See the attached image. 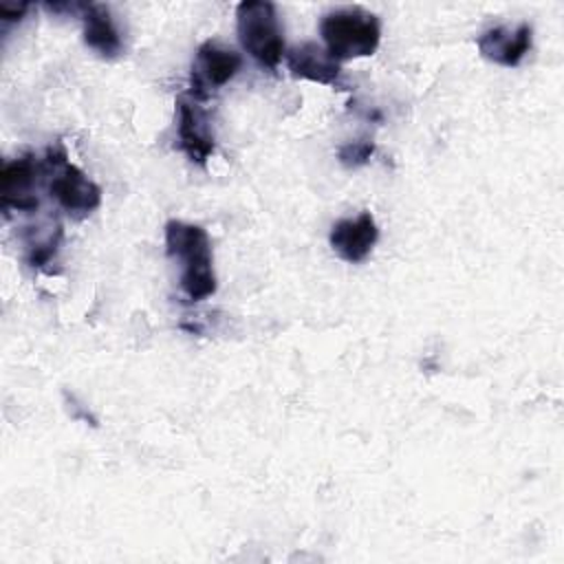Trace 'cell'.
Listing matches in <instances>:
<instances>
[{
  "instance_id": "6",
  "label": "cell",
  "mask_w": 564,
  "mask_h": 564,
  "mask_svg": "<svg viewBox=\"0 0 564 564\" xmlns=\"http://www.w3.org/2000/svg\"><path fill=\"white\" fill-rule=\"evenodd\" d=\"M46 176L44 161H37L33 154H22L9 163H4L0 174V198L2 209L18 212H35L40 205L37 187L40 178Z\"/></svg>"
},
{
  "instance_id": "9",
  "label": "cell",
  "mask_w": 564,
  "mask_h": 564,
  "mask_svg": "<svg viewBox=\"0 0 564 564\" xmlns=\"http://www.w3.org/2000/svg\"><path fill=\"white\" fill-rule=\"evenodd\" d=\"M531 24L520 22L518 26H491L478 35L476 44L485 59L513 68L531 51Z\"/></svg>"
},
{
  "instance_id": "10",
  "label": "cell",
  "mask_w": 564,
  "mask_h": 564,
  "mask_svg": "<svg viewBox=\"0 0 564 564\" xmlns=\"http://www.w3.org/2000/svg\"><path fill=\"white\" fill-rule=\"evenodd\" d=\"M284 59L293 77L315 84H335L341 70V62H337L324 46L315 42H302L289 48Z\"/></svg>"
},
{
  "instance_id": "2",
  "label": "cell",
  "mask_w": 564,
  "mask_h": 564,
  "mask_svg": "<svg viewBox=\"0 0 564 564\" xmlns=\"http://www.w3.org/2000/svg\"><path fill=\"white\" fill-rule=\"evenodd\" d=\"M319 35L324 48L337 59L368 57L381 40L379 18L361 7H341L322 15Z\"/></svg>"
},
{
  "instance_id": "3",
  "label": "cell",
  "mask_w": 564,
  "mask_h": 564,
  "mask_svg": "<svg viewBox=\"0 0 564 564\" xmlns=\"http://www.w3.org/2000/svg\"><path fill=\"white\" fill-rule=\"evenodd\" d=\"M236 29L240 46L264 68H275L284 53V35L275 4L267 0H245L236 7Z\"/></svg>"
},
{
  "instance_id": "1",
  "label": "cell",
  "mask_w": 564,
  "mask_h": 564,
  "mask_svg": "<svg viewBox=\"0 0 564 564\" xmlns=\"http://www.w3.org/2000/svg\"><path fill=\"white\" fill-rule=\"evenodd\" d=\"M165 251L181 262L178 284L189 302H200L216 293L212 242L200 225L170 220L165 225Z\"/></svg>"
},
{
  "instance_id": "11",
  "label": "cell",
  "mask_w": 564,
  "mask_h": 564,
  "mask_svg": "<svg viewBox=\"0 0 564 564\" xmlns=\"http://www.w3.org/2000/svg\"><path fill=\"white\" fill-rule=\"evenodd\" d=\"M82 22H84V44L90 51H95L99 57H106V59H115L121 55L123 40L106 4H86Z\"/></svg>"
},
{
  "instance_id": "5",
  "label": "cell",
  "mask_w": 564,
  "mask_h": 564,
  "mask_svg": "<svg viewBox=\"0 0 564 564\" xmlns=\"http://www.w3.org/2000/svg\"><path fill=\"white\" fill-rule=\"evenodd\" d=\"M242 66L240 53L223 46L216 40H205L196 48L189 75V95L198 101L207 99L214 90L223 88Z\"/></svg>"
},
{
  "instance_id": "4",
  "label": "cell",
  "mask_w": 564,
  "mask_h": 564,
  "mask_svg": "<svg viewBox=\"0 0 564 564\" xmlns=\"http://www.w3.org/2000/svg\"><path fill=\"white\" fill-rule=\"evenodd\" d=\"M44 165L48 176V192L66 214L82 218L99 207V185L93 183L77 165L68 161V154L62 143H55L46 150Z\"/></svg>"
},
{
  "instance_id": "8",
  "label": "cell",
  "mask_w": 564,
  "mask_h": 564,
  "mask_svg": "<svg viewBox=\"0 0 564 564\" xmlns=\"http://www.w3.org/2000/svg\"><path fill=\"white\" fill-rule=\"evenodd\" d=\"M377 238H379V227H377L372 214L361 212L355 218L337 220L330 227L328 242L341 260L355 264V262H361L370 256Z\"/></svg>"
},
{
  "instance_id": "7",
  "label": "cell",
  "mask_w": 564,
  "mask_h": 564,
  "mask_svg": "<svg viewBox=\"0 0 564 564\" xmlns=\"http://www.w3.org/2000/svg\"><path fill=\"white\" fill-rule=\"evenodd\" d=\"M176 134L178 148L187 154L192 163L203 165L214 154L216 141L209 117L200 101L192 95L176 97Z\"/></svg>"
},
{
  "instance_id": "12",
  "label": "cell",
  "mask_w": 564,
  "mask_h": 564,
  "mask_svg": "<svg viewBox=\"0 0 564 564\" xmlns=\"http://www.w3.org/2000/svg\"><path fill=\"white\" fill-rule=\"evenodd\" d=\"M372 152H375L372 141H352L339 148V161L346 167H357V165H364Z\"/></svg>"
},
{
  "instance_id": "13",
  "label": "cell",
  "mask_w": 564,
  "mask_h": 564,
  "mask_svg": "<svg viewBox=\"0 0 564 564\" xmlns=\"http://www.w3.org/2000/svg\"><path fill=\"white\" fill-rule=\"evenodd\" d=\"M29 11V4L26 2H20V4H9V2H4V4H0V20L2 22H20L22 18H24V13Z\"/></svg>"
}]
</instances>
